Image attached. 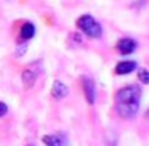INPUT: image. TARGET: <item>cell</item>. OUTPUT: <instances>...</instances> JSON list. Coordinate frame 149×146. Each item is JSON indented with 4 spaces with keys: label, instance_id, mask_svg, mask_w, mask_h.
<instances>
[{
    "label": "cell",
    "instance_id": "obj_1",
    "mask_svg": "<svg viewBox=\"0 0 149 146\" xmlns=\"http://www.w3.org/2000/svg\"><path fill=\"white\" fill-rule=\"evenodd\" d=\"M141 103V87L136 84L127 85L116 93V109L123 119H133L139 111Z\"/></svg>",
    "mask_w": 149,
    "mask_h": 146
},
{
    "label": "cell",
    "instance_id": "obj_2",
    "mask_svg": "<svg viewBox=\"0 0 149 146\" xmlns=\"http://www.w3.org/2000/svg\"><path fill=\"white\" fill-rule=\"evenodd\" d=\"M77 27L80 31H84V32L87 34L88 37H91V39H100V37L103 36V27H101V24L98 23L93 16H90V15H84V16L79 18Z\"/></svg>",
    "mask_w": 149,
    "mask_h": 146
},
{
    "label": "cell",
    "instance_id": "obj_3",
    "mask_svg": "<svg viewBox=\"0 0 149 146\" xmlns=\"http://www.w3.org/2000/svg\"><path fill=\"white\" fill-rule=\"evenodd\" d=\"M40 74V63H32L29 68H26L23 71V84L26 88H31L36 84L37 77Z\"/></svg>",
    "mask_w": 149,
    "mask_h": 146
},
{
    "label": "cell",
    "instance_id": "obj_4",
    "mask_svg": "<svg viewBox=\"0 0 149 146\" xmlns=\"http://www.w3.org/2000/svg\"><path fill=\"white\" fill-rule=\"evenodd\" d=\"M82 84H84V92H85L87 101L90 104H93L95 98H96V95H95V82L91 80V79H88V77H84L82 79Z\"/></svg>",
    "mask_w": 149,
    "mask_h": 146
},
{
    "label": "cell",
    "instance_id": "obj_5",
    "mask_svg": "<svg viewBox=\"0 0 149 146\" xmlns=\"http://www.w3.org/2000/svg\"><path fill=\"white\" fill-rule=\"evenodd\" d=\"M117 50L122 55H130L136 50V42L133 39H122L117 42Z\"/></svg>",
    "mask_w": 149,
    "mask_h": 146
},
{
    "label": "cell",
    "instance_id": "obj_6",
    "mask_svg": "<svg viewBox=\"0 0 149 146\" xmlns=\"http://www.w3.org/2000/svg\"><path fill=\"white\" fill-rule=\"evenodd\" d=\"M136 69V61H120L119 64L116 66V74L119 75H125V74H130L132 71Z\"/></svg>",
    "mask_w": 149,
    "mask_h": 146
},
{
    "label": "cell",
    "instance_id": "obj_7",
    "mask_svg": "<svg viewBox=\"0 0 149 146\" xmlns=\"http://www.w3.org/2000/svg\"><path fill=\"white\" fill-rule=\"evenodd\" d=\"M52 95L56 98V100H63V98L68 95V87H66L63 82L56 80L55 84H53V88H52Z\"/></svg>",
    "mask_w": 149,
    "mask_h": 146
},
{
    "label": "cell",
    "instance_id": "obj_8",
    "mask_svg": "<svg viewBox=\"0 0 149 146\" xmlns=\"http://www.w3.org/2000/svg\"><path fill=\"white\" fill-rule=\"evenodd\" d=\"M36 36V26L32 23H24L23 27H21V39L23 40H31L32 37Z\"/></svg>",
    "mask_w": 149,
    "mask_h": 146
},
{
    "label": "cell",
    "instance_id": "obj_9",
    "mask_svg": "<svg viewBox=\"0 0 149 146\" xmlns=\"http://www.w3.org/2000/svg\"><path fill=\"white\" fill-rule=\"evenodd\" d=\"M43 143L47 146H64V140L59 135H45L43 136Z\"/></svg>",
    "mask_w": 149,
    "mask_h": 146
},
{
    "label": "cell",
    "instance_id": "obj_10",
    "mask_svg": "<svg viewBox=\"0 0 149 146\" xmlns=\"http://www.w3.org/2000/svg\"><path fill=\"white\" fill-rule=\"evenodd\" d=\"M138 77H139V80H141L143 84H149V71L148 69H141L139 74H138Z\"/></svg>",
    "mask_w": 149,
    "mask_h": 146
},
{
    "label": "cell",
    "instance_id": "obj_11",
    "mask_svg": "<svg viewBox=\"0 0 149 146\" xmlns=\"http://www.w3.org/2000/svg\"><path fill=\"white\" fill-rule=\"evenodd\" d=\"M7 112H8V106L3 103V101H0V117H3Z\"/></svg>",
    "mask_w": 149,
    "mask_h": 146
},
{
    "label": "cell",
    "instance_id": "obj_12",
    "mask_svg": "<svg viewBox=\"0 0 149 146\" xmlns=\"http://www.w3.org/2000/svg\"><path fill=\"white\" fill-rule=\"evenodd\" d=\"M148 116H149V112H148Z\"/></svg>",
    "mask_w": 149,
    "mask_h": 146
}]
</instances>
